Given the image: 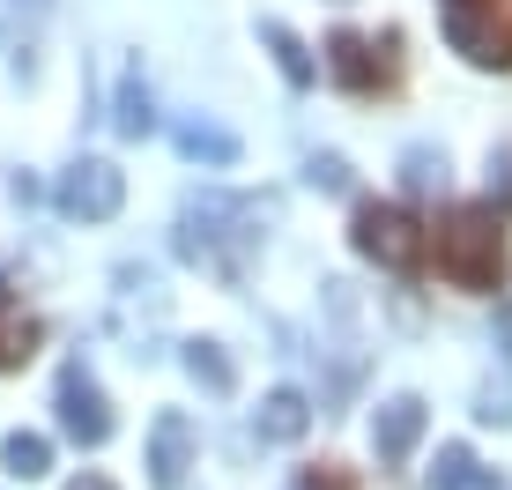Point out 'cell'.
Segmentation results:
<instances>
[{
	"label": "cell",
	"instance_id": "4",
	"mask_svg": "<svg viewBox=\"0 0 512 490\" xmlns=\"http://www.w3.org/2000/svg\"><path fill=\"white\" fill-rule=\"evenodd\" d=\"M119 201H127V171L112 164V156H75L60 179V216L75 223H112Z\"/></svg>",
	"mask_w": 512,
	"mask_h": 490
},
{
	"label": "cell",
	"instance_id": "20",
	"mask_svg": "<svg viewBox=\"0 0 512 490\" xmlns=\"http://www.w3.org/2000/svg\"><path fill=\"white\" fill-rule=\"evenodd\" d=\"M490 208H498V216H512V149L490 156Z\"/></svg>",
	"mask_w": 512,
	"mask_h": 490
},
{
	"label": "cell",
	"instance_id": "13",
	"mask_svg": "<svg viewBox=\"0 0 512 490\" xmlns=\"http://www.w3.org/2000/svg\"><path fill=\"white\" fill-rule=\"evenodd\" d=\"M179 156L231 171V164H238V134H231V127H208V119H186V127H179Z\"/></svg>",
	"mask_w": 512,
	"mask_h": 490
},
{
	"label": "cell",
	"instance_id": "7",
	"mask_svg": "<svg viewBox=\"0 0 512 490\" xmlns=\"http://www.w3.org/2000/svg\"><path fill=\"white\" fill-rule=\"evenodd\" d=\"M60 431L75 446H104V439H112V409H104V394L90 387L82 364H67V372H60Z\"/></svg>",
	"mask_w": 512,
	"mask_h": 490
},
{
	"label": "cell",
	"instance_id": "19",
	"mask_svg": "<svg viewBox=\"0 0 512 490\" xmlns=\"http://www.w3.org/2000/svg\"><path fill=\"white\" fill-rule=\"evenodd\" d=\"M305 179L320 186V194H349V164H342V156H312Z\"/></svg>",
	"mask_w": 512,
	"mask_h": 490
},
{
	"label": "cell",
	"instance_id": "10",
	"mask_svg": "<svg viewBox=\"0 0 512 490\" xmlns=\"http://www.w3.org/2000/svg\"><path fill=\"white\" fill-rule=\"evenodd\" d=\"M423 439V401L416 394H394L379 409V424H372V446H379V461H409Z\"/></svg>",
	"mask_w": 512,
	"mask_h": 490
},
{
	"label": "cell",
	"instance_id": "5",
	"mask_svg": "<svg viewBox=\"0 0 512 490\" xmlns=\"http://www.w3.org/2000/svg\"><path fill=\"white\" fill-rule=\"evenodd\" d=\"M394 45L401 38H364V30H334L327 38V75L342 82L349 97H379L386 82H394Z\"/></svg>",
	"mask_w": 512,
	"mask_h": 490
},
{
	"label": "cell",
	"instance_id": "12",
	"mask_svg": "<svg viewBox=\"0 0 512 490\" xmlns=\"http://www.w3.org/2000/svg\"><path fill=\"white\" fill-rule=\"evenodd\" d=\"M260 45L275 52V67H282V82H290V90H312V75H320V67H312V52L297 45L290 23H275V15H268V23H260Z\"/></svg>",
	"mask_w": 512,
	"mask_h": 490
},
{
	"label": "cell",
	"instance_id": "14",
	"mask_svg": "<svg viewBox=\"0 0 512 490\" xmlns=\"http://www.w3.org/2000/svg\"><path fill=\"white\" fill-rule=\"evenodd\" d=\"M112 127L127 134V142H141V134H156V104H149V82L127 67V82H119V112H112Z\"/></svg>",
	"mask_w": 512,
	"mask_h": 490
},
{
	"label": "cell",
	"instance_id": "1",
	"mask_svg": "<svg viewBox=\"0 0 512 490\" xmlns=\"http://www.w3.org/2000/svg\"><path fill=\"white\" fill-rule=\"evenodd\" d=\"M423 253L438 260V275H446L453 290H475V297L505 290V216L490 201L446 208V216L423 231Z\"/></svg>",
	"mask_w": 512,
	"mask_h": 490
},
{
	"label": "cell",
	"instance_id": "6",
	"mask_svg": "<svg viewBox=\"0 0 512 490\" xmlns=\"http://www.w3.org/2000/svg\"><path fill=\"white\" fill-rule=\"evenodd\" d=\"M193 453H201L193 416H186V409H164V416L149 424V483H156V490H179L186 468H193Z\"/></svg>",
	"mask_w": 512,
	"mask_h": 490
},
{
	"label": "cell",
	"instance_id": "21",
	"mask_svg": "<svg viewBox=\"0 0 512 490\" xmlns=\"http://www.w3.org/2000/svg\"><path fill=\"white\" fill-rule=\"evenodd\" d=\"M67 490H119L112 476H97V468H90V476H82V483H67Z\"/></svg>",
	"mask_w": 512,
	"mask_h": 490
},
{
	"label": "cell",
	"instance_id": "9",
	"mask_svg": "<svg viewBox=\"0 0 512 490\" xmlns=\"http://www.w3.org/2000/svg\"><path fill=\"white\" fill-rule=\"evenodd\" d=\"M38 342H45L38 312H23V297L0 283V372H23V364L38 357Z\"/></svg>",
	"mask_w": 512,
	"mask_h": 490
},
{
	"label": "cell",
	"instance_id": "15",
	"mask_svg": "<svg viewBox=\"0 0 512 490\" xmlns=\"http://www.w3.org/2000/svg\"><path fill=\"white\" fill-rule=\"evenodd\" d=\"M186 372H193V387H208V394L238 387V364L223 357V342H186Z\"/></svg>",
	"mask_w": 512,
	"mask_h": 490
},
{
	"label": "cell",
	"instance_id": "18",
	"mask_svg": "<svg viewBox=\"0 0 512 490\" xmlns=\"http://www.w3.org/2000/svg\"><path fill=\"white\" fill-rule=\"evenodd\" d=\"M468 476H475V453L468 446H446V453H438V468H431V490H468Z\"/></svg>",
	"mask_w": 512,
	"mask_h": 490
},
{
	"label": "cell",
	"instance_id": "16",
	"mask_svg": "<svg viewBox=\"0 0 512 490\" xmlns=\"http://www.w3.org/2000/svg\"><path fill=\"white\" fill-rule=\"evenodd\" d=\"M0 468H8L15 483L45 476V468H52V439H45V431H15V439L0 446Z\"/></svg>",
	"mask_w": 512,
	"mask_h": 490
},
{
	"label": "cell",
	"instance_id": "23",
	"mask_svg": "<svg viewBox=\"0 0 512 490\" xmlns=\"http://www.w3.org/2000/svg\"><path fill=\"white\" fill-rule=\"evenodd\" d=\"M498 327H505V357H512V297L498 305Z\"/></svg>",
	"mask_w": 512,
	"mask_h": 490
},
{
	"label": "cell",
	"instance_id": "17",
	"mask_svg": "<svg viewBox=\"0 0 512 490\" xmlns=\"http://www.w3.org/2000/svg\"><path fill=\"white\" fill-rule=\"evenodd\" d=\"M401 186L409 194H446V149H409L401 156Z\"/></svg>",
	"mask_w": 512,
	"mask_h": 490
},
{
	"label": "cell",
	"instance_id": "11",
	"mask_svg": "<svg viewBox=\"0 0 512 490\" xmlns=\"http://www.w3.org/2000/svg\"><path fill=\"white\" fill-rule=\"evenodd\" d=\"M253 431H260L268 446H290V439H305V431H312V401L297 394V387H275L268 401H260Z\"/></svg>",
	"mask_w": 512,
	"mask_h": 490
},
{
	"label": "cell",
	"instance_id": "8",
	"mask_svg": "<svg viewBox=\"0 0 512 490\" xmlns=\"http://www.w3.org/2000/svg\"><path fill=\"white\" fill-rule=\"evenodd\" d=\"M446 45L468 67H512V38L498 23H483V15H468V8H446Z\"/></svg>",
	"mask_w": 512,
	"mask_h": 490
},
{
	"label": "cell",
	"instance_id": "2",
	"mask_svg": "<svg viewBox=\"0 0 512 490\" xmlns=\"http://www.w3.org/2000/svg\"><path fill=\"white\" fill-rule=\"evenodd\" d=\"M268 216L260 201H231V194H201L186 208V223H179V253L193 260V268H208V275H223V283H238L245 275V253L260 245L253 223Z\"/></svg>",
	"mask_w": 512,
	"mask_h": 490
},
{
	"label": "cell",
	"instance_id": "22",
	"mask_svg": "<svg viewBox=\"0 0 512 490\" xmlns=\"http://www.w3.org/2000/svg\"><path fill=\"white\" fill-rule=\"evenodd\" d=\"M446 8H468V15H483V8H490V15H498V0H446Z\"/></svg>",
	"mask_w": 512,
	"mask_h": 490
},
{
	"label": "cell",
	"instance_id": "3",
	"mask_svg": "<svg viewBox=\"0 0 512 490\" xmlns=\"http://www.w3.org/2000/svg\"><path fill=\"white\" fill-rule=\"evenodd\" d=\"M349 238H357L364 260H379V268H394V275L423 268V223L409 216V208H394V201H357Z\"/></svg>",
	"mask_w": 512,
	"mask_h": 490
}]
</instances>
